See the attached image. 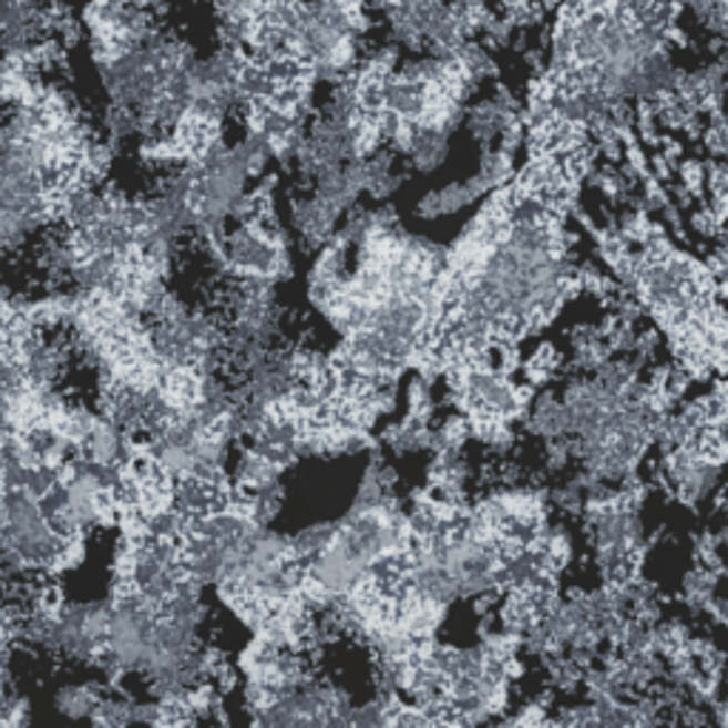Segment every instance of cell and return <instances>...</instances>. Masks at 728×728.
<instances>
[{"label": "cell", "mask_w": 728, "mask_h": 728, "mask_svg": "<svg viewBox=\"0 0 728 728\" xmlns=\"http://www.w3.org/2000/svg\"><path fill=\"white\" fill-rule=\"evenodd\" d=\"M339 214L341 208L330 205L328 199H322L319 194L299 199L294 208L296 228H299V234H303L305 239H314V243H322V239L330 237V230L336 228Z\"/></svg>", "instance_id": "3957f363"}, {"label": "cell", "mask_w": 728, "mask_h": 728, "mask_svg": "<svg viewBox=\"0 0 728 728\" xmlns=\"http://www.w3.org/2000/svg\"><path fill=\"white\" fill-rule=\"evenodd\" d=\"M129 444H132V439L117 424H112L109 419H98V424L89 430V435L78 447L80 459L98 461V464H125Z\"/></svg>", "instance_id": "7a4b0ae2"}, {"label": "cell", "mask_w": 728, "mask_h": 728, "mask_svg": "<svg viewBox=\"0 0 728 728\" xmlns=\"http://www.w3.org/2000/svg\"><path fill=\"white\" fill-rule=\"evenodd\" d=\"M217 254L230 274L259 276V279H274L283 276L288 263L279 243H270L259 230L239 223V228L228 230L217 239Z\"/></svg>", "instance_id": "6da1fadb"}, {"label": "cell", "mask_w": 728, "mask_h": 728, "mask_svg": "<svg viewBox=\"0 0 728 728\" xmlns=\"http://www.w3.org/2000/svg\"><path fill=\"white\" fill-rule=\"evenodd\" d=\"M100 697L103 695H100L94 686L80 683V686H66V689H60L58 697H54V706H58L63 715L74 717V720H80V717H83V720H92Z\"/></svg>", "instance_id": "277c9868"}, {"label": "cell", "mask_w": 728, "mask_h": 728, "mask_svg": "<svg viewBox=\"0 0 728 728\" xmlns=\"http://www.w3.org/2000/svg\"><path fill=\"white\" fill-rule=\"evenodd\" d=\"M92 722L98 726H129L134 722V703L123 697H100Z\"/></svg>", "instance_id": "8992f818"}, {"label": "cell", "mask_w": 728, "mask_h": 728, "mask_svg": "<svg viewBox=\"0 0 728 728\" xmlns=\"http://www.w3.org/2000/svg\"><path fill=\"white\" fill-rule=\"evenodd\" d=\"M336 530H339V526H330V524L308 526V530L296 532L294 539H290V550H294V555H299V558L305 561L316 558V555L336 539Z\"/></svg>", "instance_id": "5b68a950"}]
</instances>
